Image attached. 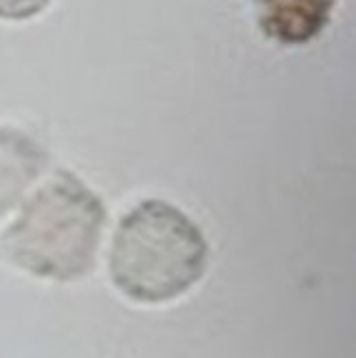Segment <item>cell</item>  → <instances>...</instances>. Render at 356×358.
Masks as SVG:
<instances>
[{"instance_id":"6da1fadb","label":"cell","mask_w":356,"mask_h":358,"mask_svg":"<svg viewBox=\"0 0 356 358\" xmlns=\"http://www.w3.org/2000/svg\"><path fill=\"white\" fill-rule=\"evenodd\" d=\"M104 200L69 169H59L22 200L0 236V251L20 271L71 282L95 266L106 227Z\"/></svg>"},{"instance_id":"7a4b0ae2","label":"cell","mask_w":356,"mask_h":358,"mask_svg":"<svg viewBox=\"0 0 356 358\" xmlns=\"http://www.w3.org/2000/svg\"><path fill=\"white\" fill-rule=\"evenodd\" d=\"M209 266L205 233L165 200L132 207L115 231L108 271L115 288L136 303H167L190 292Z\"/></svg>"},{"instance_id":"3957f363","label":"cell","mask_w":356,"mask_h":358,"mask_svg":"<svg viewBox=\"0 0 356 358\" xmlns=\"http://www.w3.org/2000/svg\"><path fill=\"white\" fill-rule=\"evenodd\" d=\"M334 5L336 0H255L257 27L275 44L304 46L326 31Z\"/></svg>"},{"instance_id":"277c9868","label":"cell","mask_w":356,"mask_h":358,"mask_svg":"<svg viewBox=\"0 0 356 358\" xmlns=\"http://www.w3.org/2000/svg\"><path fill=\"white\" fill-rule=\"evenodd\" d=\"M49 167V152L29 132L0 126V220L27 198Z\"/></svg>"},{"instance_id":"5b68a950","label":"cell","mask_w":356,"mask_h":358,"mask_svg":"<svg viewBox=\"0 0 356 358\" xmlns=\"http://www.w3.org/2000/svg\"><path fill=\"white\" fill-rule=\"evenodd\" d=\"M53 0H0V20L24 22L40 15Z\"/></svg>"}]
</instances>
